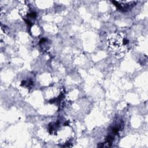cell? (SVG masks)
I'll return each instance as SVG.
<instances>
[{"instance_id":"7a4b0ae2","label":"cell","mask_w":148,"mask_h":148,"mask_svg":"<svg viewBox=\"0 0 148 148\" xmlns=\"http://www.w3.org/2000/svg\"><path fill=\"white\" fill-rule=\"evenodd\" d=\"M114 5L120 10L127 11L136 3V1H113Z\"/></svg>"},{"instance_id":"6da1fadb","label":"cell","mask_w":148,"mask_h":148,"mask_svg":"<svg viewBox=\"0 0 148 148\" xmlns=\"http://www.w3.org/2000/svg\"><path fill=\"white\" fill-rule=\"evenodd\" d=\"M128 43V40L119 34L110 35L108 39L109 47L110 50L119 55L125 51Z\"/></svg>"}]
</instances>
